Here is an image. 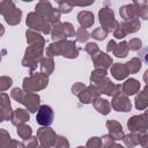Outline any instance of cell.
<instances>
[{
	"mask_svg": "<svg viewBox=\"0 0 148 148\" xmlns=\"http://www.w3.org/2000/svg\"><path fill=\"white\" fill-rule=\"evenodd\" d=\"M53 110L49 105H42L37 112L36 120L42 126H50L53 121Z\"/></svg>",
	"mask_w": 148,
	"mask_h": 148,
	"instance_id": "obj_1",
	"label": "cell"
},
{
	"mask_svg": "<svg viewBox=\"0 0 148 148\" xmlns=\"http://www.w3.org/2000/svg\"><path fill=\"white\" fill-rule=\"evenodd\" d=\"M139 57H140V59H141L145 64L148 65V45L145 46V47H142V49L139 51Z\"/></svg>",
	"mask_w": 148,
	"mask_h": 148,
	"instance_id": "obj_2",
	"label": "cell"
}]
</instances>
